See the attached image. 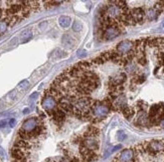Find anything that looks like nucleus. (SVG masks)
I'll use <instances>...</instances> for the list:
<instances>
[{
    "instance_id": "obj_26",
    "label": "nucleus",
    "mask_w": 164,
    "mask_h": 162,
    "mask_svg": "<svg viewBox=\"0 0 164 162\" xmlns=\"http://www.w3.org/2000/svg\"><path fill=\"white\" fill-rule=\"evenodd\" d=\"M0 156H1L3 159L5 158V153H4V151H3L2 148H0Z\"/></svg>"
},
{
    "instance_id": "obj_22",
    "label": "nucleus",
    "mask_w": 164,
    "mask_h": 162,
    "mask_svg": "<svg viewBox=\"0 0 164 162\" xmlns=\"http://www.w3.org/2000/svg\"><path fill=\"white\" fill-rule=\"evenodd\" d=\"M8 123V121L7 120H2V121H0V128H2V127H5V125Z\"/></svg>"
},
{
    "instance_id": "obj_16",
    "label": "nucleus",
    "mask_w": 164,
    "mask_h": 162,
    "mask_svg": "<svg viewBox=\"0 0 164 162\" xmlns=\"http://www.w3.org/2000/svg\"><path fill=\"white\" fill-rule=\"evenodd\" d=\"M31 37H32V33H31V31L29 29L23 31L21 33V35H20V42L25 43L27 41H29V40L31 39Z\"/></svg>"
},
{
    "instance_id": "obj_9",
    "label": "nucleus",
    "mask_w": 164,
    "mask_h": 162,
    "mask_svg": "<svg viewBox=\"0 0 164 162\" xmlns=\"http://www.w3.org/2000/svg\"><path fill=\"white\" fill-rule=\"evenodd\" d=\"M130 12L136 24L143 23L144 19H145V10L142 7H137V8H134V9H131Z\"/></svg>"
},
{
    "instance_id": "obj_1",
    "label": "nucleus",
    "mask_w": 164,
    "mask_h": 162,
    "mask_svg": "<svg viewBox=\"0 0 164 162\" xmlns=\"http://www.w3.org/2000/svg\"><path fill=\"white\" fill-rule=\"evenodd\" d=\"M149 123L153 125H158L164 119V105L163 104H154L151 106L149 110Z\"/></svg>"
},
{
    "instance_id": "obj_6",
    "label": "nucleus",
    "mask_w": 164,
    "mask_h": 162,
    "mask_svg": "<svg viewBox=\"0 0 164 162\" xmlns=\"http://www.w3.org/2000/svg\"><path fill=\"white\" fill-rule=\"evenodd\" d=\"M134 47V42L133 41H130V40H123L120 43H118L117 47H116L115 51L119 53L120 55H126L127 53H129V52L133 49Z\"/></svg>"
},
{
    "instance_id": "obj_4",
    "label": "nucleus",
    "mask_w": 164,
    "mask_h": 162,
    "mask_svg": "<svg viewBox=\"0 0 164 162\" xmlns=\"http://www.w3.org/2000/svg\"><path fill=\"white\" fill-rule=\"evenodd\" d=\"M121 26L119 25H110L106 27L105 29L103 30V35L102 37L104 40H112L115 39L117 36L121 34Z\"/></svg>"
},
{
    "instance_id": "obj_13",
    "label": "nucleus",
    "mask_w": 164,
    "mask_h": 162,
    "mask_svg": "<svg viewBox=\"0 0 164 162\" xmlns=\"http://www.w3.org/2000/svg\"><path fill=\"white\" fill-rule=\"evenodd\" d=\"M121 111L123 113V115L125 116L127 119H131L132 117L134 116V114H135V110H134V109L129 107V106H127V105H126L125 107H123L121 109Z\"/></svg>"
},
{
    "instance_id": "obj_7",
    "label": "nucleus",
    "mask_w": 164,
    "mask_h": 162,
    "mask_svg": "<svg viewBox=\"0 0 164 162\" xmlns=\"http://www.w3.org/2000/svg\"><path fill=\"white\" fill-rule=\"evenodd\" d=\"M115 162H133L135 161V152L133 149H125L116 157Z\"/></svg>"
},
{
    "instance_id": "obj_5",
    "label": "nucleus",
    "mask_w": 164,
    "mask_h": 162,
    "mask_svg": "<svg viewBox=\"0 0 164 162\" xmlns=\"http://www.w3.org/2000/svg\"><path fill=\"white\" fill-rule=\"evenodd\" d=\"M41 106L45 110L49 111V112L54 111V109H57L58 101L54 96H51L50 94H46L45 96V98L41 101Z\"/></svg>"
},
{
    "instance_id": "obj_14",
    "label": "nucleus",
    "mask_w": 164,
    "mask_h": 162,
    "mask_svg": "<svg viewBox=\"0 0 164 162\" xmlns=\"http://www.w3.org/2000/svg\"><path fill=\"white\" fill-rule=\"evenodd\" d=\"M62 42L63 45H66V46H71V47H74L75 45V41H74V39L73 37H71V35L69 34H65L62 37Z\"/></svg>"
},
{
    "instance_id": "obj_18",
    "label": "nucleus",
    "mask_w": 164,
    "mask_h": 162,
    "mask_svg": "<svg viewBox=\"0 0 164 162\" xmlns=\"http://www.w3.org/2000/svg\"><path fill=\"white\" fill-rule=\"evenodd\" d=\"M83 29V24L81 22V20H75L73 23V30L76 32H80Z\"/></svg>"
},
{
    "instance_id": "obj_17",
    "label": "nucleus",
    "mask_w": 164,
    "mask_h": 162,
    "mask_svg": "<svg viewBox=\"0 0 164 162\" xmlns=\"http://www.w3.org/2000/svg\"><path fill=\"white\" fill-rule=\"evenodd\" d=\"M154 75L159 78H164V65L156 67L154 70Z\"/></svg>"
},
{
    "instance_id": "obj_10",
    "label": "nucleus",
    "mask_w": 164,
    "mask_h": 162,
    "mask_svg": "<svg viewBox=\"0 0 164 162\" xmlns=\"http://www.w3.org/2000/svg\"><path fill=\"white\" fill-rule=\"evenodd\" d=\"M148 123H149V118H148V115L145 110H139L137 115V124L145 126Z\"/></svg>"
},
{
    "instance_id": "obj_15",
    "label": "nucleus",
    "mask_w": 164,
    "mask_h": 162,
    "mask_svg": "<svg viewBox=\"0 0 164 162\" xmlns=\"http://www.w3.org/2000/svg\"><path fill=\"white\" fill-rule=\"evenodd\" d=\"M158 15L159 13L154 9V8H150V9L147 10V12H145V17H147L149 20H155L158 17Z\"/></svg>"
},
{
    "instance_id": "obj_19",
    "label": "nucleus",
    "mask_w": 164,
    "mask_h": 162,
    "mask_svg": "<svg viewBox=\"0 0 164 162\" xmlns=\"http://www.w3.org/2000/svg\"><path fill=\"white\" fill-rule=\"evenodd\" d=\"M8 22L6 21V20H1L0 21V34L4 33V32L7 30V27H8Z\"/></svg>"
},
{
    "instance_id": "obj_25",
    "label": "nucleus",
    "mask_w": 164,
    "mask_h": 162,
    "mask_svg": "<svg viewBox=\"0 0 164 162\" xmlns=\"http://www.w3.org/2000/svg\"><path fill=\"white\" fill-rule=\"evenodd\" d=\"M121 147H122L121 145H117V146H115V147H113V148H112V152H115V151L119 150V149L121 148Z\"/></svg>"
},
{
    "instance_id": "obj_3",
    "label": "nucleus",
    "mask_w": 164,
    "mask_h": 162,
    "mask_svg": "<svg viewBox=\"0 0 164 162\" xmlns=\"http://www.w3.org/2000/svg\"><path fill=\"white\" fill-rule=\"evenodd\" d=\"M164 151V140H152L145 143V152L149 155L155 156Z\"/></svg>"
},
{
    "instance_id": "obj_8",
    "label": "nucleus",
    "mask_w": 164,
    "mask_h": 162,
    "mask_svg": "<svg viewBox=\"0 0 164 162\" xmlns=\"http://www.w3.org/2000/svg\"><path fill=\"white\" fill-rule=\"evenodd\" d=\"M81 145L90 151H95L99 148V142H98V140L96 139V137H90V136L86 137V138L82 141Z\"/></svg>"
},
{
    "instance_id": "obj_11",
    "label": "nucleus",
    "mask_w": 164,
    "mask_h": 162,
    "mask_svg": "<svg viewBox=\"0 0 164 162\" xmlns=\"http://www.w3.org/2000/svg\"><path fill=\"white\" fill-rule=\"evenodd\" d=\"M53 112V117L55 121H58V122H62V121L65 119V116H66V113L63 112L61 109H54Z\"/></svg>"
},
{
    "instance_id": "obj_20",
    "label": "nucleus",
    "mask_w": 164,
    "mask_h": 162,
    "mask_svg": "<svg viewBox=\"0 0 164 162\" xmlns=\"http://www.w3.org/2000/svg\"><path fill=\"white\" fill-rule=\"evenodd\" d=\"M117 137H118V140H119V141H123L124 139L126 138V134H125V133H124V132L120 131V132H118Z\"/></svg>"
},
{
    "instance_id": "obj_23",
    "label": "nucleus",
    "mask_w": 164,
    "mask_h": 162,
    "mask_svg": "<svg viewBox=\"0 0 164 162\" xmlns=\"http://www.w3.org/2000/svg\"><path fill=\"white\" fill-rule=\"evenodd\" d=\"M37 97H38V93H37V92H35L34 94H32V95H31V96L29 97V99H30V100H31V99H37Z\"/></svg>"
},
{
    "instance_id": "obj_27",
    "label": "nucleus",
    "mask_w": 164,
    "mask_h": 162,
    "mask_svg": "<svg viewBox=\"0 0 164 162\" xmlns=\"http://www.w3.org/2000/svg\"><path fill=\"white\" fill-rule=\"evenodd\" d=\"M160 126H161V127H163L164 128V119L161 121V122H160Z\"/></svg>"
},
{
    "instance_id": "obj_2",
    "label": "nucleus",
    "mask_w": 164,
    "mask_h": 162,
    "mask_svg": "<svg viewBox=\"0 0 164 162\" xmlns=\"http://www.w3.org/2000/svg\"><path fill=\"white\" fill-rule=\"evenodd\" d=\"M91 112L93 114V117H98V118H104L110 112V108L104 102L100 101H94L93 105L91 107Z\"/></svg>"
},
{
    "instance_id": "obj_12",
    "label": "nucleus",
    "mask_w": 164,
    "mask_h": 162,
    "mask_svg": "<svg viewBox=\"0 0 164 162\" xmlns=\"http://www.w3.org/2000/svg\"><path fill=\"white\" fill-rule=\"evenodd\" d=\"M71 23V19L69 16H61L58 18V24L63 28H67Z\"/></svg>"
},
{
    "instance_id": "obj_24",
    "label": "nucleus",
    "mask_w": 164,
    "mask_h": 162,
    "mask_svg": "<svg viewBox=\"0 0 164 162\" xmlns=\"http://www.w3.org/2000/svg\"><path fill=\"white\" fill-rule=\"evenodd\" d=\"M8 124H9V126L13 127V126H14V124H15V120H14V119H9Z\"/></svg>"
},
{
    "instance_id": "obj_29",
    "label": "nucleus",
    "mask_w": 164,
    "mask_h": 162,
    "mask_svg": "<svg viewBox=\"0 0 164 162\" xmlns=\"http://www.w3.org/2000/svg\"><path fill=\"white\" fill-rule=\"evenodd\" d=\"M18 162H26L25 160H21V161H18Z\"/></svg>"
},
{
    "instance_id": "obj_21",
    "label": "nucleus",
    "mask_w": 164,
    "mask_h": 162,
    "mask_svg": "<svg viewBox=\"0 0 164 162\" xmlns=\"http://www.w3.org/2000/svg\"><path fill=\"white\" fill-rule=\"evenodd\" d=\"M28 81H27V80H23L22 81V82H20V83H19V87H20V88H26L27 86H28Z\"/></svg>"
},
{
    "instance_id": "obj_28",
    "label": "nucleus",
    "mask_w": 164,
    "mask_h": 162,
    "mask_svg": "<svg viewBox=\"0 0 164 162\" xmlns=\"http://www.w3.org/2000/svg\"><path fill=\"white\" fill-rule=\"evenodd\" d=\"M2 13H3V10H2V8L0 7V17L2 16Z\"/></svg>"
}]
</instances>
